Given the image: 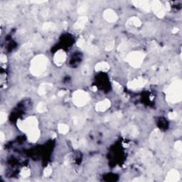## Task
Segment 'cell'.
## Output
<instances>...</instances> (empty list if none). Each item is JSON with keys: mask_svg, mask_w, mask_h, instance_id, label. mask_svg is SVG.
I'll return each instance as SVG.
<instances>
[{"mask_svg": "<svg viewBox=\"0 0 182 182\" xmlns=\"http://www.w3.org/2000/svg\"><path fill=\"white\" fill-rule=\"evenodd\" d=\"M169 101L175 103L181 100V82L180 80L174 81L170 85L167 95Z\"/></svg>", "mask_w": 182, "mask_h": 182, "instance_id": "6da1fadb", "label": "cell"}, {"mask_svg": "<svg viewBox=\"0 0 182 182\" xmlns=\"http://www.w3.org/2000/svg\"><path fill=\"white\" fill-rule=\"evenodd\" d=\"M47 62V58L45 56H36L31 64V71L32 73H34V75H40L46 68Z\"/></svg>", "mask_w": 182, "mask_h": 182, "instance_id": "7a4b0ae2", "label": "cell"}, {"mask_svg": "<svg viewBox=\"0 0 182 182\" xmlns=\"http://www.w3.org/2000/svg\"><path fill=\"white\" fill-rule=\"evenodd\" d=\"M144 54L142 52H133L127 56V60L133 67H139L144 59Z\"/></svg>", "mask_w": 182, "mask_h": 182, "instance_id": "3957f363", "label": "cell"}, {"mask_svg": "<svg viewBox=\"0 0 182 182\" xmlns=\"http://www.w3.org/2000/svg\"><path fill=\"white\" fill-rule=\"evenodd\" d=\"M89 100L88 93L82 91H76L73 94V101L76 105L83 106L87 103Z\"/></svg>", "mask_w": 182, "mask_h": 182, "instance_id": "277c9868", "label": "cell"}, {"mask_svg": "<svg viewBox=\"0 0 182 182\" xmlns=\"http://www.w3.org/2000/svg\"><path fill=\"white\" fill-rule=\"evenodd\" d=\"M152 9L155 14L159 17H163L165 14V9L163 7L161 3L159 1H154L152 4Z\"/></svg>", "mask_w": 182, "mask_h": 182, "instance_id": "5b68a950", "label": "cell"}, {"mask_svg": "<svg viewBox=\"0 0 182 182\" xmlns=\"http://www.w3.org/2000/svg\"><path fill=\"white\" fill-rule=\"evenodd\" d=\"M66 60V54L63 51H59L54 56V62L56 64L60 66L64 64Z\"/></svg>", "mask_w": 182, "mask_h": 182, "instance_id": "8992f818", "label": "cell"}, {"mask_svg": "<svg viewBox=\"0 0 182 182\" xmlns=\"http://www.w3.org/2000/svg\"><path fill=\"white\" fill-rule=\"evenodd\" d=\"M104 17L107 21H110V22H113V21H115L117 19V15H116L115 13L111 9L106 10L104 13Z\"/></svg>", "mask_w": 182, "mask_h": 182, "instance_id": "52a82bcc", "label": "cell"}, {"mask_svg": "<svg viewBox=\"0 0 182 182\" xmlns=\"http://www.w3.org/2000/svg\"><path fill=\"white\" fill-rule=\"evenodd\" d=\"M110 105V103L108 100H105L103 101L100 102L96 105V110L97 111H105L107 110Z\"/></svg>", "mask_w": 182, "mask_h": 182, "instance_id": "ba28073f", "label": "cell"}, {"mask_svg": "<svg viewBox=\"0 0 182 182\" xmlns=\"http://www.w3.org/2000/svg\"><path fill=\"white\" fill-rule=\"evenodd\" d=\"M179 179V174L178 171L176 170H172L169 172L167 180L168 181H177Z\"/></svg>", "mask_w": 182, "mask_h": 182, "instance_id": "9c48e42d", "label": "cell"}, {"mask_svg": "<svg viewBox=\"0 0 182 182\" xmlns=\"http://www.w3.org/2000/svg\"><path fill=\"white\" fill-rule=\"evenodd\" d=\"M144 84H145V81H144V80L137 79L130 82V83L129 84V85H130V87L131 88H141V87L144 86Z\"/></svg>", "mask_w": 182, "mask_h": 182, "instance_id": "30bf717a", "label": "cell"}, {"mask_svg": "<svg viewBox=\"0 0 182 182\" xmlns=\"http://www.w3.org/2000/svg\"><path fill=\"white\" fill-rule=\"evenodd\" d=\"M87 21V18L85 17H81V18L78 19V20L77 21V22L75 23L74 27H75V29H81L84 27L85 23Z\"/></svg>", "mask_w": 182, "mask_h": 182, "instance_id": "8fae6325", "label": "cell"}, {"mask_svg": "<svg viewBox=\"0 0 182 182\" xmlns=\"http://www.w3.org/2000/svg\"><path fill=\"white\" fill-rule=\"evenodd\" d=\"M134 3L136 4V6L140 7L142 9L145 10V11H150V10L151 6L147 1H134Z\"/></svg>", "mask_w": 182, "mask_h": 182, "instance_id": "7c38bea8", "label": "cell"}, {"mask_svg": "<svg viewBox=\"0 0 182 182\" xmlns=\"http://www.w3.org/2000/svg\"><path fill=\"white\" fill-rule=\"evenodd\" d=\"M96 71H106L109 69V65L105 62L99 63L95 66Z\"/></svg>", "mask_w": 182, "mask_h": 182, "instance_id": "4fadbf2b", "label": "cell"}, {"mask_svg": "<svg viewBox=\"0 0 182 182\" xmlns=\"http://www.w3.org/2000/svg\"><path fill=\"white\" fill-rule=\"evenodd\" d=\"M68 130H69V128L66 124H61L58 126V131L61 133H63V134H66V133L68 132Z\"/></svg>", "mask_w": 182, "mask_h": 182, "instance_id": "5bb4252c", "label": "cell"}, {"mask_svg": "<svg viewBox=\"0 0 182 182\" xmlns=\"http://www.w3.org/2000/svg\"><path fill=\"white\" fill-rule=\"evenodd\" d=\"M130 21H131L132 24L136 26H139L141 25V21H140V20L138 18H137V17H133V18H132L131 19H130Z\"/></svg>", "mask_w": 182, "mask_h": 182, "instance_id": "9a60e30c", "label": "cell"}, {"mask_svg": "<svg viewBox=\"0 0 182 182\" xmlns=\"http://www.w3.org/2000/svg\"><path fill=\"white\" fill-rule=\"evenodd\" d=\"M37 110H38V111L39 112V113H43V112H44L46 110V105L45 104H44V103H41L38 104V107H37Z\"/></svg>", "mask_w": 182, "mask_h": 182, "instance_id": "2e32d148", "label": "cell"}, {"mask_svg": "<svg viewBox=\"0 0 182 182\" xmlns=\"http://www.w3.org/2000/svg\"><path fill=\"white\" fill-rule=\"evenodd\" d=\"M54 27H55V25L54 24H51V23H47V24H45L44 25V28L46 30L52 29Z\"/></svg>", "mask_w": 182, "mask_h": 182, "instance_id": "e0dca14e", "label": "cell"}, {"mask_svg": "<svg viewBox=\"0 0 182 182\" xmlns=\"http://www.w3.org/2000/svg\"><path fill=\"white\" fill-rule=\"evenodd\" d=\"M52 172V169H51V167H48L46 169H45V171H44V174H45L46 177H48L50 174Z\"/></svg>", "mask_w": 182, "mask_h": 182, "instance_id": "ac0fdd59", "label": "cell"}, {"mask_svg": "<svg viewBox=\"0 0 182 182\" xmlns=\"http://www.w3.org/2000/svg\"><path fill=\"white\" fill-rule=\"evenodd\" d=\"M175 147H176V149H177V151H178L179 152H181V147H182L181 142H177L176 143V144H175Z\"/></svg>", "mask_w": 182, "mask_h": 182, "instance_id": "d6986e66", "label": "cell"}, {"mask_svg": "<svg viewBox=\"0 0 182 182\" xmlns=\"http://www.w3.org/2000/svg\"><path fill=\"white\" fill-rule=\"evenodd\" d=\"M28 175H29V170L28 169H24V171H22V172H21V176L24 177H28Z\"/></svg>", "mask_w": 182, "mask_h": 182, "instance_id": "ffe728a7", "label": "cell"}, {"mask_svg": "<svg viewBox=\"0 0 182 182\" xmlns=\"http://www.w3.org/2000/svg\"><path fill=\"white\" fill-rule=\"evenodd\" d=\"M85 44V41H84V39L83 38H80L79 40L78 41V46H83V45Z\"/></svg>", "mask_w": 182, "mask_h": 182, "instance_id": "44dd1931", "label": "cell"}, {"mask_svg": "<svg viewBox=\"0 0 182 182\" xmlns=\"http://www.w3.org/2000/svg\"><path fill=\"white\" fill-rule=\"evenodd\" d=\"M177 117V113H170L169 115V117L171 120H174L176 117Z\"/></svg>", "mask_w": 182, "mask_h": 182, "instance_id": "7402d4cb", "label": "cell"}, {"mask_svg": "<svg viewBox=\"0 0 182 182\" xmlns=\"http://www.w3.org/2000/svg\"><path fill=\"white\" fill-rule=\"evenodd\" d=\"M178 31H179L178 28H174V31H173V33H176V32H177Z\"/></svg>", "mask_w": 182, "mask_h": 182, "instance_id": "603a6c76", "label": "cell"}]
</instances>
